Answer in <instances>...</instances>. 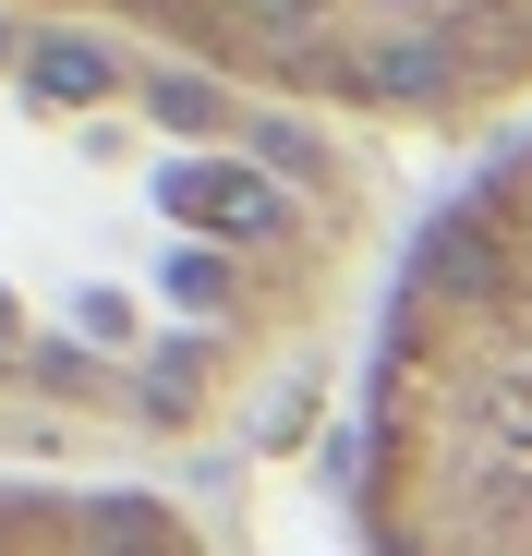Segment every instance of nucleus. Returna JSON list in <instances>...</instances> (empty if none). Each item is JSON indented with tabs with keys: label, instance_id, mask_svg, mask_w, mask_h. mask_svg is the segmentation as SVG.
Listing matches in <instances>:
<instances>
[{
	"label": "nucleus",
	"instance_id": "f257e3e1",
	"mask_svg": "<svg viewBox=\"0 0 532 556\" xmlns=\"http://www.w3.org/2000/svg\"><path fill=\"white\" fill-rule=\"evenodd\" d=\"M364 556H532V122L435 206L351 400Z\"/></svg>",
	"mask_w": 532,
	"mask_h": 556
},
{
	"label": "nucleus",
	"instance_id": "f03ea898",
	"mask_svg": "<svg viewBox=\"0 0 532 556\" xmlns=\"http://www.w3.org/2000/svg\"><path fill=\"white\" fill-rule=\"evenodd\" d=\"M13 25L134 49L266 122L484 134L532 122V0H0Z\"/></svg>",
	"mask_w": 532,
	"mask_h": 556
},
{
	"label": "nucleus",
	"instance_id": "7ed1b4c3",
	"mask_svg": "<svg viewBox=\"0 0 532 556\" xmlns=\"http://www.w3.org/2000/svg\"><path fill=\"white\" fill-rule=\"evenodd\" d=\"M0 556H218V544L145 484L0 459Z\"/></svg>",
	"mask_w": 532,
	"mask_h": 556
}]
</instances>
